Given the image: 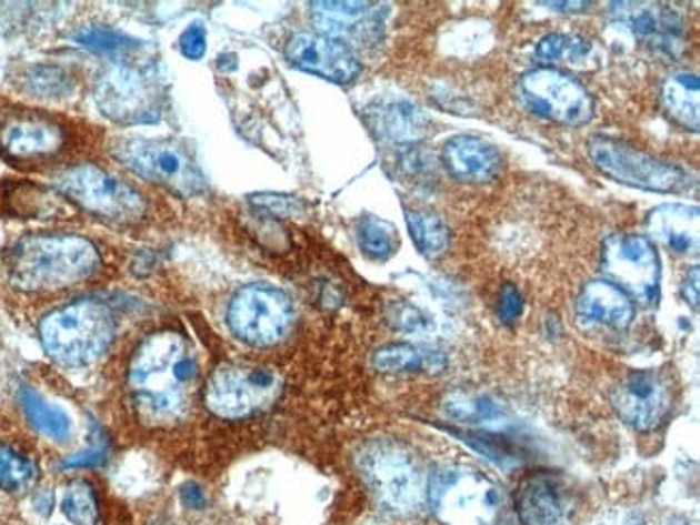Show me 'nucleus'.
<instances>
[{
    "instance_id": "1",
    "label": "nucleus",
    "mask_w": 700,
    "mask_h": 525,
    "mask_svg": "<svg viewBox=\"0 0 700 525\" xmlns=\"http://www.w3.org/2000/svg\"><path fill=\"white\" fill-rule=\"evenodd\" d=\"M197 377V357L177 332H156L139 345L130 362L128 385L140 418L149 424L177 421Z\"/></svg>"
},
{
    "instance_id": "2",
    "label": "nucleus",
    "mask_w": 700,
    "mask_h": 525,
    "mask_svg": "<svg viewBox=\"0 0 700 525\" xmlns=\"http://www.w3.org/2000/svg\"><path fill=\"white\" fill-rule=\"evenodd\" d=\"M102 265L96 244L68 233H33L11 245L7 272L22 291H59L91 279Z\"/></svg>"
},
{
    "instance_id": "3",
    "label": "nucleus",
    "mask_w": 700,
    "mask_h": 525,
    "mask_svg": "<svg viewBox=\"0 0 700 525\" xmlns=\"http://www.w3.org/2000/svg\"><path fill=\"white\" fill-rule=\"evenodd\" d=\"M114 316L98 300H80L52 311L39 323L46 353L68 368L89 366L104 355L114 341Z\"/></svg>"
},
{
    "instance_id": "4",
    "label": "nucleus",
    "mask_w": 700,
    "mask_h": 525,
    "mask_svg": "<svg viewBox=\"0 0 700 525\" xmlns=\"http://www.w3.org/2000/svg\"><path fill=\"white\" fill-rule=\"evenodd\" d=\"M358 470L373 495L394 513H417L427 504L429 474L419 456L392 440H373L356 456Z\"/></svg>"
},
{
    "instance_id": "5",
    "label": "nucleus",
    "mask_w": 700,
    "mask_h": 525,
    "mask_svg": "<svg viewBox=\"0 0 700 525\" xmlns=\"http://www.w3.org/2000/svg\"><path fill=\"white\" fill-rule=\"evenodd\" d=\"M427 504L442 525H496L500 517L496 485L466 467H440L429 474Z\"/></svg>"
},
{
    "instance_id": "6",
    "label": "nucleus",
    "mask_w": 700,
    "mask_h": 525,
    "mask_svg": "<svg viewBox=\"0 0 700 525\" xmlns=\"http://www.w3.org/2000/svg\"><path fill=\"white\" fill-rule=\"evenodd\" d=\"M54 188L76 203L80 210L89 211L110 222L132 224L142 220L147 213V203L139 192L110 175L96 164H78L59 171L52 179Z\"/></svg>"
},
{
    "instance_id": "7",
    "label": "nucleus",
    "mask_w": 700,
    "mask_h": 525,
    "mask_svg": "<svg viewBox=\"0 0 700 525\" xmlns=\"http://www.w3.org/2000/svg\"><path fill=\"white\" fill-rule=\"evenodd\" d=\"M280 394V377L261 366L222 364L211 373L206 405L224 421H242L266 412Z\"/></svg>"
},
{
    "instance_id": "8",
    "label": "nucleus",
    "mask_w": 700,
    "mask_h": 525,
    "mask_svg": "<svg viewBox=\"0 0 700 525\" xmlns=\"http://www.w3.org/2000/svg\"><path fill=\"white\" fill-rule=\"evenodd\" d=\"M589 158L603 175L631 188L649 192H681L690 188V175L681 166L614 139H591Z\"/></svg>"
},
{
    "instance_id": "9",
    "label": "nucleus",
    "mask_w": 700,
    "mask_h": 525,
    "mask_svg": "<svg viewBox=\"0 0 700 525\" xmlns=\"http://www.w3.org/2000/svg\"><path fill=\"white\" fill-rule=\"evenodd\" d=\"M110 153L132 173L181 196H192L203 190V176L194 162L171 142L123 137L110 142Z\"/></svg>"
},
{
    "instance_id": "10",
    "label": "nucleus",
    "mask_w": 700,
    "mask_h": 525,
    "mask_svg": "<svg viewBox=\"0 0 700 525\" xmlns=\"http://www.w3.org/2000/svg\"><path fill=\"white\" fill-rule=\"evenodd\" d=\"M231 332L254 347H270L282 341L293 321V304L287 293L266 284L240 289L227 311Z\"/></svg>"
},
{
    "instance_id": "11",
    "label": "nucleus",
    "mask_w": 700,
    "mask_h": 525,
    "mask_svg": "<svg viewBox=\"0 0 700 525\" xmlns=\"http://www.w3.org/2000/svg\"><path fill=\"white\" fill-rule=\"evenodd\" d=\"M96 104L108 119L126 125L156 123L162 95L149 70L117 63L102 73L96 87Z\"/></svg>"
},
{
    "instance_id": "12",
    "label": "nucleus",
    "mask_w": 700,
    "mask_h": 525,
    "mask_svg": "<svg viewBox=\"0 0 700 525\" xmlns=\"http://www.w3.org/2000/svg\"><path fill=\"white\" fill-rule=\"evenodd\" d=\"M603 274L608 282L626 291L631 302L642 306L658 304L660 297V259L656 245L644 235H612L603 242Z\"/></svg>"
},
{
    "instance_id": "13",
    "label": "nucleus",
    "mask_w": 700,
    "mask_h": 525,
    "mask_svg": "<svg viewBox=\"0 0 700 525\" xmlns=\"http://www.w3.org/2000/svg\"><path fill=\"white\" fill-rule=\"evenodd\" d=\"M518 95L530 112L562 125H584L593 119V98L571 75L552 68L528 71Z\"/></svg>"
},
{
    "instance_id": "14",
    "label": "nucleus",
    "mask_w": 700,
    "mask_h": 525,
    "mask_svg": "<svg viewBox=\"0 0 700 525\" xmlns=\"http://www.w3.org/2000/svg\"><path fill=\"white\" fill-rule=\"evenodd\" d=\"M612 407L638 431H651L672 407V385L660 371H631L612 390Z\"/></svg>"
},
{
    "instance_id": "15",
    "label": "nucleus",
    "mask_w": 700,
    "mask_h": 525,
    "mask_svg": "<svg viewBox=\"0 0 700 525\" xmlns=\"http://www.w3.org/2000/svg\"><path fill=\"white\" fill-rule=\"evenodd\" d=\"M287 61L298 70L348 84L360 73V61L348 43L323 33H296L284 48Z\"/></svg>"
},
{
    "instance_id": "16",
    "label": "nucleus",
    "mask_w": 700,
    "mask_h": 525,
    "mask_svg": "<svg viewBox=\"0 0 700 525\" xmlns=\"http://www.w3.org/2000/svg\"><path fill=\"white\" fill-rule=\"evenodd\" d=\"M317 29L343 43L373 46L384 29L386 7L373 2H311Z\"/></svg>"
},
{
    "instance_id": "17",
    "label": "nucleus",
    "mask_w": 700,
    "mask_h": 525,
    "mask_svg": "<svg viewBox=\"0 0 700 525\" xmlns=\"http://www.w3.org/2000/svg\"><path fill=\"white\" fill-rule=\"evenodd\" d=\"M66 144L63 128L41 114H16L0 128V151L9 160L33 162L57 155Z\"/></svg>"
},
{
    "instance_id": "18",
    "label": "nucleus",
    "mask_w": 700,
    "mask_h": 525,
    "mask_svg": "<svg viewBox=\"0 0 700 525\" xmlns=\"http://www.w3.org/2000/svg\"><path fill=\"white\" fill-rule=\"evenodd\" d=\"M610 18L633 36L649 39L668 52H674L681 46L686 31L683 20L674 9L653 2H612Z\"/></svg>"
},
{
    "instance_id": "19",
    "label": "nucleus",
    "mask_w": 700,
    "mask_h": 525,
    "mask_svg": "<svg viewBox=\"0 0 700 525\" xmlns=\"http://www.w3.org/2000/svg\"><path fill=\"white\" fill-rule=\"evenodd\" d=\"M516 511L524 525H562L569 513L567 489L552 474H534L520 485Z\"/></svg>"
},
{
    "instance_id": "20",
    "label": "nucleus",
    "mask_w": 700,
    "mask_h": 525,
    "mask_svg": "<svg viewBox=\"0 0 700 525\" xmlns=\"http://www.w3.org/2000/svg\"><path fill=\"white\" fill-rule=\"evenodd\" d=\"M647 231L656 242L674 254H697L699 252V210L681 203L660 205L649 213Z\"/></svg>"
},
{
    "instance_id": "21",
    "label": "nucleus",
    "mask_w": 700,
    "mask_h": 525,
    "mask_svg": "<svg viewBox=\"0 0 700 525\" xmlns=\"http://www.w3.org/2000/svg\"><path fill=\"white\" fill-rule=\"evenodd\" d=\"M444 164L463 183H488L500 173L502 160L490 142L477 137H456L444 144Z\"/></svg>"
},
{
    "instance_id": "22",
    "label": "nucleus",
    "mask_w": 700,
    "mask_h": 525,
    "mask_svg": "<svg viewBox=\"0 0 700 525\" xmlns=\"http://www.w3.org/2000/svg\"><path fill=\"white\" fill-rule=\"evenodd\" d=\"M633 313L630 295L608 281L589 282L578 300V316L587 323L626 330L633 321Z\"/></svg>"
},
{
    "instance_id": "23",
    "label": "nucleus",
    "mask_w": 700,
    "mask_h": 525,
    "mask_svg": "<svg viewBox=\"0 0 700 525\" xmlns=\"http://www.w3.org/2000/svg\"><path fill=\"white\" fill-rule=\"evenodd\" d=\"M367 114H369L373 130L390 141H419L429 130V121L420 112V108L406 102V100L380 102V104L373 105Z\"/></svg>"
},
{
    "instance_id": "24",
    "label": "nucleus",
    "mask_w": 700,
    "mask_h": 525,
    "mask_svg": "<svg viewBox=\"0 0 700 525\" xmlns=\"http://www.w3.org/2000/svg\"><path fill=\"white\" fill-rule=\"evenodd\" d=\"M699 78L688 71H677L668 75L662 89L668 114L692 132H699Z\"/></svg>"
},
{
    "instance_id": "25",
    "label": "nucleus",
    "mask_w": 700,
    "mask_h": 525,
    "mask_svg": "<svg viewBox=\"0 0 700 525\" xmlns=\"http://www.w3.org/2000/svg\"><path fill=\"white\" fill-rule=\"evenodd\" d=\"M20 403L24 410V416L36 426L37 431L54 442H68L71 437L70 416L43 398L33 387H24L20 392Z\"/></svg>"
},
{
    "instance_id": "26",
    "label": "nucleus",
    "mask_w": 700,
    "mask_h": 525,
    "mask_svg": "<svg viewBox=\"0 0 700 525\" xmlns=\"http://www.w3.org/2000/svg\"><path fill=\"white\" fill-rule=\"evenodd\" d=\"M36 481V461L20 453L16 446L0 442V489L7 493H22L31 489Z\"/></svg>"
},
{
    "instance_id": "27",
    "label": "nucleus",
    "mask_w": 700,
    "mask_h": 525,
    "mask_svg": "<svg viewBox=\"0 0 700 525\" xmlns=\"http://www.w3.org/2000/svg\"><path fill=\"white\" fill-rule=\"evenodd\" d=\"M358 244L369 259L386 261L399 248V235L390 222L378 215H364L358 222Z\"/></svg>"
},
{
    "instance_id": "28",
    "label": "nucleus",
    "mask_w": 700,
    "mask_h": 525,
    "mask_svg": "<svg viewBox=\"0 0 700 525\" xmlns=\"http://www.w3.org/2000/svg\"><path fill=\"white\" fill-rule=\"evenodd\" d=\"M406 220H408V229L410 235L414 240V244L419 245L420 252L427 256H440L447 245H449V231L444 226V222L427 211H406Z\"/></svg>"
},
{
    "instance_id": "29",
    "label": "nucleus",
    "mask_w": 700,
    "mask_h": 525,
    "mask_svg": "<svg viewBox=\"0 0 700 525\" xmlns=\"http://www.w3.org/2000/svg\"><path fill=\"white\" fill-rule=\"evenodd\" d=\"M63 515L73 525H98L100 522V506L98 495L89 481L76 478L66 487L63 493Z\"/></svg>"
},
{
    "instance_id": "30",
    "label": "nucleus",
    "mask_w": 700,
    "mask_h": 525,
    "mask_svg": "<svg viewBox=\"0 0 700 525\" xmlns=\"http://www.w3.org/2000/svg\"><path fill=\"white\" fill-rule=\"evenodd\" d=\"M591 52V41L580 36L552 33L537 43V57L546 63H578Z\"/></svg>"
},
{
    "instance_id": "31",
    "label": "nucleus",
    "mask_w": 700,
    "mask_h": 525,
    "mask_svg": "<svg viewBox=\"0 0 700 525\" xmlns=\"http://www.w3.org/2000/svg\"><path fill=\"white\" fill-rule=\"evenodd\" d=\"M73 39L78 41V46L91 52H100V54H123L139 48L137 39L112 31V29H102V27H87L78 31Z\"/></svg>"
},
{
    "instance_id": "32",
    "label": "nucleus",
    "mask_w": 700,
    "mask_h": 525,
    "mask_svg": "<svg viewBox=\"0 0 700 525\" xmlns=\"http://www.w3.org/2000/svg\"><path fill=\"white\" fill-rule=\"evenodd\" d=\"M373 366L382 373H406L422 366V353L412 345L394 343L373 353Z\"/></svg>"
},
{
    "instance_id": "33",
    "label": "nucleus",
    "mask_w": 700,
    "mask_h": 525,
    "mask_svg": "<svg viewBox=\"0 0 700 525\" xmlns=\"http://www.w3.org/2000/svg\"><path fill=\"white\" fill-rule=\"evenodd\" d=\"M27 87L39 98H61L70 91V78L57 68H31L27 73Z\"/></svg>"
},
{
    "instance_id": "34",
    "label": "nucleus",
    "mask_w": 700,
    "mask_h": 525,
    "mask_svg": "<svg viewBox=\"0 0 700 525\" xmlns=\"http://www.w3.org/2000/svg\"><path fill=\"white\" fill-rule=\"evenodd\" d=\"M250 201L261 208V210H268L274 215L280 218H287V215H298L304 211L302 201H298L296 196H282V194H257V196H250Z\"/></svg>"
},
{
    "instance_id": "35",
    "label": "nucleus",
    "mask_w": 700,
    "mask_h": 525,
    "mask_svg": "<svg viewBox=\"0 0 700 525\" xmlns=\"http://www.w3.org/2000/svg\"><path fill=\"white\" fill-rule=\"evenodd\" d=\"M179 48H181V54L190 61L203 59L208 52V33H206L203 24L188 27L179 37Z\"/></svg>"
},
{
    "instance_id": "36",
    "label": "nucleus",
    "mask_w": 700,
    "mask_h": 525,
    "mask_svg": "<svg viewBox=\"0 0 700 525\" xmlns=\"http://www.w3.org/2000/svg\"><path fill=\"white\" fill-rule=\"evenodd\" d=\"M106 461V442L104 440H96L93 446H89L87 451L78 453V455L70 456L63 467L71 470V467H96V465H102Z\"/></svg>"
},
{
    "instance_id": "37",
    "label": "nucleus",
    "mask_w": 700,
    "mask_h": 525,
    "mask_svg": "<svg viewBox=\"0 0 700 525\" xmlns=\"http://www.w3.org/2000/svg\"><path fill=\"white\" fill-rule=\"evenodd\" d=\"M522 309H524V302H522L520 291L513 284H507L502 289V293H500V316H502V321L513 323L518 316L522 315Z\"/></svg>"
},
{
    "instance_id": "38",
    "label": "nucleus",
    "mask_w": 700,
    "mask_h": 525,
    "mask_svg": "<svg viewBox=\"0 0 700 525\" xmlns=\"http://www.w3.org/2000/svg\"><path fill=\"white\" fill-rule=\"evenodd\" d=\"M181 502H183V506H188L192 511H199V508L206 506V493L199 485L188 483V485L181 487Z\"/></svg>"
},
{
    "instance_id": "39",
    "label": "nucleus",
    "mask_w": 700,
    "mask_h": 525,
    "mask_svg": "<svg viewBox=\"0 0 700 525\" xmlns=\"http://www.w3.org/2000/svg\"><path fill=\"white\" fill-rule=\"evenodd\" d=\"M683 297L688 304L699 309V267H694L683 282Z\"/></svg>"
},
{
    "instance_id": "40",
    "label": "nucleus",
    "mask_w": 700,
    "mask_h": 525,
    "mask_svg": "<svg viewBox=\"0 0 700 525\" xmlns=\"http://www.w3.org/2000/svg\"><path fill=\"white\" fill-rule=\"evenodd\" d=\"M541 4L550 9H559V11H582L591 7V2H541Z\"/></svg>"
},
{
    "instance_id": "41",
    "label": "nucleus",
    "mask_w": 700,
    "mask_h": 525,
    "mask_svg": "<svg viewBox=\"0 0 700 525\" xmlns=\"http://www.w3.org/2000/svg\"><path fill=\"white\" fill-rule=\"evenodd\" d=\"M670 525H672V524H670ZM674 525H679V524H674ZM681 525H686V524H681Z\"/></svg>"
}]
</instances>
